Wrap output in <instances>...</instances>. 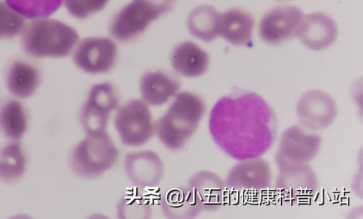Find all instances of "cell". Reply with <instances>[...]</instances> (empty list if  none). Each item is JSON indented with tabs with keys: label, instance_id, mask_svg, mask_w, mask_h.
<instances>
[{
	"label": "cell",
	"instance_id": "obj_13",
	"mask_svg": "<svg viewBox=\"0 0 363 219\" xmlns=\"http://www.w3.org/2000/svg\"><path fill=\"white\" fill-rule=\"evenodd\" d=\"M278 168L275 187L284 198L300 201L309 198L316 192L317 177L307 164H289Z\"/></svg>",
	"mask_w": 363,
	"mask_h": 219
},
{
	"label": "cell",
	"instance_id": "obj_5",
	"mask_svg": "<svg viewBox=\"0 0 363 219\" xmlns=\"http://www.w3.org/2000/svg\"><path fill=\"white\" fill-rule=\"evenodd\" d=\"M176 0H133L113 18L110 34L118 41L128 42L146 30L148 26L168 13Z\"/></svg>",
	"mask_w": 363,
	"mask_h": 219
},
{
	"label": "cell",
	"instance_id": "obj_15",
	"mask_svg": "<svg viewBox=\"0 0 363 219\" xmlns=\"http://www.w3.org/2000/svg\"><path fill=\"white\" fill-rule=\"evenodd\" d=\"M125 171L130 182L139 188L157 186L163 174L160 157L150 150L131 152L125 155Z\"/></svg>",
	"mask_w": 363,
	"mask_h": 219
},
{
	"label": "cell",
	"instance_id": "obj_4",
	"mask_svg": "<svg viewBox=\"0 0 363 219\" xmlns=\"http://www.w3.org/2000/svg\"><path fill=\"white\" fill-rule=\"evenodd\" d=\"M119 152L106 132L88 135L71 152L69 164L77 176L95 179L110 169L117 162Z\"/></svg>",
	"mask_w": 363,
	"mask_h": 219
},
{
	"label": "cell",
	"instance_id": "obj_8",
	"mask_svg": "<svg viewBox=\"0 0 363 219\" xmlns=\"http://www.w3.org/2000/svg\"><path fill=\"white\" fill-rule=\"evenodd\" d=\"M321 144L319 135L297 125L282 133L275 154L278 167L289 164H307L318 154Z\"/></svg>",
	"mask_w": 363,
	"mask_h": 219
},
{
	"label": "cell",
	"instance_id": "obj_9",
	"mask_svg": "<svg viewBox=\"0 0 363 219\" xmlns=\"http://www.w3.org/2000/svg\"><path fill=\"white\" fill-rule=\"evenodd\" d=\"M299 123L306 129L318 131L330 126L337 115V106L333 98L324 91H306L296 104Z\"/></svg>",
	"mask_w": 363,
	"mask_h": 219
},
{
	"label": "cell",
	"instance_id": "obj_6",
	"mask_svg": "<svg viewBox=\"0 0 363 219\" xmlns=\"http://www.w3.org/2000/svg\"><path fill=\"white\" fill-rule=\"evenodd\" d=\"M113 124L123 145L139 147L154 134L151 111L143 100L131 99L121 106L115 114Z\"/></svg>",
	"mask_w": 363,
	"mask_h": 219
},
{
	"label": "cell",
	"instance_id": "obj_10",
	"mask_svg": "<svg viewBox=\"0 0 363 219\" xmlns=\"http://www.w3.org/2000/svg\"><path fill=\"white\" fill-rule=\"evenodd\" d=\"M272 181L269 163L259 157L239 160L228 172L224 181L225 188L237 193H260Z\"/></svg>",
	"mask_w": 363,
	"mask_h": 219
},
{
	"label": "cell",
	"instance_id": "obj_1",
	"mask_svg": "<svg viewBox=\"0 0 363 219\" xmlns=\"http://www.w3.org/2000/svg\"><path fill=\"white\" fill-rule=\"evenodd\" d=\"M208 129L216 145L236 160L259 157L273 145L277 129L271 106L252 91L219 99L209 116Z\"/></svg>",
	"mask_w": 363,
	"mask_h": 219
},
{
	"label": "cell",
	"instance_id": "obj_18",
	"mask_svg": "<svg viewBox=\"0 0 363 219\" xmlns=\"http://www.w3.org/2000/svg\"><path fill=\"white\" fill-rule=\"evenodd\" d=\"M41 74L36 65L29 61L16 59L6 69L7 89L14 96L26 99L31 96L40 84Z\"/></svg>",
	"mask_w": 363,
	"mask_h": 219
},
{
	"label": "cell",
	"instance_id": "obj_27",
	"mask_svg": "<svg viewBox=\"0 0 363 219\" xmlns=\"http://www.w3.org/2000/svg\"><path fill=\"white\" fill-rule=\"evenodd\" d=\"M109 0H65L68 12L79 19H85L91 15L102 11Z\"/></svg>",
	"mask_w": 363,
	"mask_h": 219
},
{
	"label": "cell",
	"instance_id": "obj_25",
	"mask_svg": "<svg viewBox=\"0 0 363 219\" xmlns=\"http://www.w3.org/2000/svg\"><path fill=\"white\" fill-rule=\"evenodd\" d=\"M8 5L26 18L48 17L54 13L63 0H6Z\"/></svg>",
	"mask_w": 363,
	"mask_h": 219
},
{
	"label": "cell",
	"instance_id": "obj_11",
	"mask_svg": "<svg viewBox=\"0 0 363 219\" xmlns=\"http://www.w3.org/2000/svg\"><path fill=\"white\" fill-rule=\"evenodd\" d=\"M118 50L108 38L90 37L83 39L73 55L74 64L89 74L105 73L115 64Z\"/></svg>",
	"mask_w": 363,
	"mask_h": 219
},
{
	"label": "cell",
	"instance_id": "obj_22",
	"mask_svg": "<svg viewBox=\"0 0 363 219\" xmlns=\"http://www.w3.org/2000/svg\"><path fill=\"white\" fill-rule=\"evenodd\" d=\"M219 13L209 5L195 8L187 19V27L195 38L209 43L218 35Z\"/></svg>",
	"mask_w": 363,
	"mask_h": 219
},
{
	"label": "cell",
	"instance_id": "obj_14",
	"mask_svg": "<svg viewBox=\"0 0 363 219\" xmlns=\"http://www.w3.org/2000/svg\"><path fill=\"white\" fill-rule=\"evenodd\" d=\"M337 35L335 22L327 14L316 12L303 16L296 37L306 47L319 51L330 47Z\"/></svg>",
	"mask_w": 363,
	"mask_h": 219
},
{
	"label": "cell",
	"instance_id": "obj_12",
	"mask_svg": "<svg viewBox=\"0 0 363 219\" xmlns=\"http://www.w3.org/2000/svg\"><path fill=\"white\" fill-rule=\"evenodd\" d=\"M296 6L276 7L265 13L259 21V35L269 45H278L296 37L303 18Z\"/></svg>",
	"mask_w": 363,
	"mask_h": 219
},
{
	"label": "cell",
	"instance_id": "obj_17",
	"mask_svg": "<svg viewBox=\"0 0 363 219\" xmlns=\"http://www.w3.org/2000/svg\"><path fill=\"white\" fill-rule=\"evenodd\" d=\"M254 26L253 16L244 10L233 9L219 14L218 35L232 45H252Z\"/></svg>",
	"mask_w": 363,
	"mask_h": 219
},
{
	"label": "cell",
	"instance_id": "obj_19",
	"mask_svg": "<svg viewBox=\"0 0 363 219\" xmlns=\"http://www.w3.org/2000/svg\"><path fill=\"white\" fill-rule=\"evenodd\" d=\"M170 62L177 74L194 78L206 73L209 66V57L198 45L188 40L174 48Z\"/></svg>",
	"mask_w": 363,
	"mask_h": 219
},
{
	"label": "cell",
	"instance_id": "obj_7",
	"mask_svg": "<svg viewBox=\"0 0 363 219\" xmlns=\"http://www.w3.org/2000/svg\"><path fill=\"white\" fill-rule=\"evenodd\" d=\"M118 103V91L111 83L92 86L80 113V121L86 135L106 131L111 113Z\"/></svg>",
	"mask_w": 363,
	"mask_h": 219
},
{
	"label": "cell",
	"instance_id": "obj_23",
	"mask_svg": "<svg viewBox=\"0 0 363 219\" xmlns=\"http://www.w3.org/2000/svg\"><path fill=\"white\" fill-rule=\"evenodd\" d=\"M162 206L164 214L173 218H192L201 213L188 187L167 191Z\"/></svg>",
	"mask_w": 363,
	"mask_h": 219
},
{
	"label": "cell",
	"instance_id": "obj_24",
	"mask_svg": "<svg viewBox=\"0 0 363 219\" xmlns=\"http://www.w3.org/2000/svg\"><path fill=\"white\" fill-rule=\"evenodd\" d=\"M26 156L17 142L0 147V179L11 182L23 176L26 167Z\"/></svg>",
	"mask_w": 363,
	"mask_h": 219
},
{
	"label": "cell",
	"instance_id": "obj_2",
	"mask_svg": "<svg viewBox=\"0 0 363 219\" xmlns=\"http://www.w3.org/2000/svg\"><path fill=\"white\" fill-rule=\"evenodd\" d=\"M206 111L203 100L198 95L182 91L165 113L154 123V130L168 149H182L196 132Z\"/></svg>",
	"mask_w": 363,
	"mask_h": 219
},
{
	"label": "cell",
	"instance_id": "obj_16",
	"mask_svg": "<svg viewBox=\"0 0 363 219\" xmlns=\"http://www.w3.org/2000/svg\"><path fill=\"white\" fill-rule=\"evenodd\" d=\"M200 211L218 210L225 189L224 181L215 173L202 171L193 176L188 184Z\"/></svg>",
	"mask_w": 363,
	"mask_h": 219
},
{
	"label": "cell",
	"instance_id": "obj_3",
	"mask_svg": "<svg viewBox=\"0 0 363 219\" xmlns=\"http://www.w3.org/2000/svg\"><path fill=\"white\" fill-rule=\"evenodd\" d=\"M79 40L71 26L55 19L30 22L24 29L21 44L28 55L36 57H62L68 55Z\"/></svg>",
	"mask_w": 363,
	"mask_h": 219
},
{
	"label": "cell",
	"instance_id": "obj_21",
	"mask_svg": "<svg viewBox=\"0 0 363 219\" xmlns=\"http://www.w3.org/2000/svg\"><path fill=\"white\" fill-rule=\"evenodd\" d=\"M28 113L18 101L6 99L0 102V132L7 138L17 140L28 128Z\"/></svg>",
	"mask_w": 363,
	"mask_h": 219
},
{
	"label": "cell",
	"instance_id": "obj_20",
	"mask_svg": "<svg viewBox=\"0 0 363 219\" xmlns=\"http://www.w3.org/2000/svg\"><path fill=\"white\" fill-rule=\"evenodd\" d=\"M180 82L167 73L157 70L145 73L140 79V91L143 100L153 106L165 104L176 95Z\"/></svg>",
	"mask_w": 363,
	"mask_h": 219
},
{
	"label": "cell",
	"instance_id": "obj_26",
	"mask_svg": "<svg viewBox=\"0 0 363 219\" xmlns=\"http://www.w3.org/2000/svg\"><path fill=\"white\" fill-rule=\"evenodd\" d=\"M24 18L5 2L0 1V39L17 36L23 29Z\"/></svg>",
	"mask_w": 363,
	"mask_h": 219
}]
</instances>
